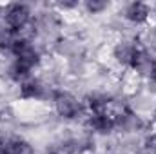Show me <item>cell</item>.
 Instances as JSON below:
<instances>
[{"instance_id":"cell-1","label":"cell","mask_w":156,"mask_h":154,"mask_svg":"<svg viewBox=\"0 0 156 154\" xmlns=\"http://www.w3.org/2000/svg\"><path fill=\"white\" fill-rule=\"evenodd\" d=\"M29 18H31L29 7L24 4H11V5H7V9L4 13V22H5V27L9 33L22 31L29 24Z\"/></svg>"},{"instance_id":"cell-2","label":"cell","mask_w":156,"mask_h":154,"mask_svg":"<svg viewBox=\"0 0 156 154\" xmlns=\"http://www.w3.org/2000/svg\"><path fill=\"white\" fill-rule=\"evenodd\" d=\"M11 53L15 54V58L18 62H22L24 65H27L29 69H33L40 62V54L35 49V45L27 38H15L11 44Z\"/></svg>"},{"instance_id":"cell-3","label":"cell","mask_w":156,"mask_h":154,"mask_svg":"<svg viewBox=\"0 0 156 154\" xmlns=\"http://www.w3.org/2000/svg\"><path fill=\"white\" fill-rule=\"evenodd\" d=\"M55 109L62 118L73 120L78 118V114L82 113V103L69 93H58L55 98Z\"/></svg>"},{"instance_id":"cell-4","label":"cell","mask_w":156,"mask_h":154,"mask_svg":"<svg viewBox=\"0 0 156 154\" xmlns=\"http://www.w3.org/2000/svg\"><path fill=\"white\" fill-rule=\"evenodd\" d=\"M154 65H156V62H154V58L151 56V53L145 51V49H138L129 67H133V69H134L136 73H140V75H149Z\"/></svg>"},{"instance_id":"cell-5","label":"cell","mask_w":156,"mask_h":154,"mask_svg":"<svg viewBox=\"0 0 156 154\" xmlns=\"http://www.w3.org/2000/svg\"><path fill=\"white\" fill-rule=\"evenodd\" d=\"M89 127L96 132H109L113 127H116V121L109 113H98V114H91Z\"/></svg>"},{"instance_id":"cell-6","label":"cell","mask_w":156,"mask_h":154,"mask_svg":"<svg viewBox=\"0 0 156 154\" xmlns=\"http://www.w3.org/2000/svg\"><path fill=\"white\" fill-rule=\"evenodd\" d=\"M125 18L134 22V24H142L149 18V5L144 2H133L127 5L125 9Z\"/></svg>"},{"instance_id":"cell-7","label":"cell","mask_w":156,"mask_h":154,"mask_svg":"<svg viewBox=\"0 0 156 154\" xmlns=\"http://www.w3.org/2000/svg\"><path fill=\"white\" fill-rule=\"evenodd\" d=\"M136 51H138V47L133 42H120L115 47V58L120 64H123V65H131Z\"/></svg>"},{"instance_id":"cell-8","label":"cell","mask_w":156,"mask_h":154,"mask_svg":"<svg viewBox=\"0 0 156 154\" xmlns=\"http://www.w3.org/2000/svg\"><path fill=\"white\" fill-rule=\"evenodd\" d=\"M20 96L26 100H37L44 96V85L38 80H26L20 83Z\"/></svg>"},{"instance_id":"cell-9","label":"cell","mask_w":156,"mask_h":154,"mask_svg":"<svg viewBox=\"0 0 156 154\" xmlns=\"http://www.w3.org/2000/svg\"><path fill=\"white\" fill-rule=\"evenodd\" d=\"M109 103H111V100H109V96H105V94H93V96H89L87 102H85V105L89 107L91 114L107 113Z\"/></svg>"},{"instance_id":"cell-10","label":"cell","mask_w":156,"mask_h":154,"mask_svg":"<svg viewBox=\"0 0 156 154\" xmlns=\"http://www.w3.org/2000/svg\"><path fill=\"white\" fill-rule=\"evenodd\" d=\"M7 154H35L29 142L22 138H13L7 140Z\"/></svg>"},{"instance_id":"cell-11","label":"cell","mask_w":156,"mask_h":154,"mask_svg":"<svg viewBox=\"0 0 156 154\" xmlns=\"http://www.w3.org/2000/svg\"><path fill=\"white\" fill-rule=\"evenodd\" d=\"M29 67L27 65H24L22 62H18V60H15L13 64H11V67H9V76L11 80H15V82H26V78L29 76Z\"/></svg>"},{"instance_id":"cell-12","label":"cell","mask_w":156,"mask_h":154,"mask_svg":"<svg viewBox=\"0 0 156 154\" xmlns=\"http://www.w3.org/2000/svg\"><path fill=\"white\" fill-rule=\"evenodd\" d=\"M85 7H87V11L89 13H100V11H104L105 7H107V4L105 2H98V0H93V2H87L85 4Z\"/></svg>"},{"instance_id":"cell-13","label":"cell","mask_w":156,"mask_h":154,"mask_svg":"<svg viewBox=\"0 0 156 154\" xmlns=\"http://www.w3.org/2000/svg\"><path fill=\"white\" fill-rule=\"evenodd\" d=\"M145 151L151 154H156V134H151L145 140Z\"/></svg>"},{"instance_id":"cell-14","label":"cell","mask_w":156,"mask_h":154,"mask_svg":"<svg viewBox=\"0 0 156 154\" xmlns=\"http://www.w3.org/2000/svg\"><path fill=\"white\" fill-rule=\"evenodd\" d=\"M0 154H7V140L0 138Z\"/></svg>"},{"instance_id":"cell-15","label":"cell","mask_w":156,"mask_h":154,"mask_svg":"<svg viewBox=\"0 0 156 154\" xmlns=\"http://www.w3.org/2000/svg\"><path fill=\"white\" fill-rule=\"evenodd\" d=\"M149 78H151V80H153V82H154V83H156V65H154V67H153V71L149 73Z\"/></svg>"}]
</instances>
